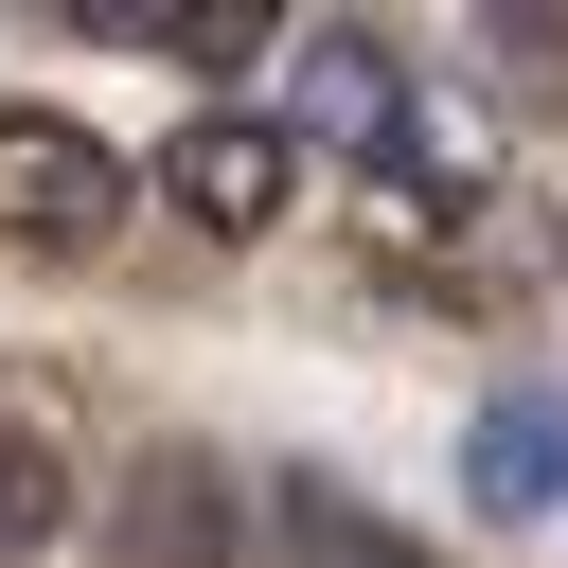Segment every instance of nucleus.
Segmentation results:
<instances>
[{
    "instance_id": "1",
    "label": "nucleus",
    "mask_w": 568,
    "mask_h": 568,
    "mask_svg": "<svg viewBox=\"0 0 568 568\" xmlns=\"http://www.w3.org/2000/svg\"><path fill=\"white\" fill-rule=\"evenodd\" d=\"M124 142L106 124H71V106H0V248H53V266H89L106 231H124Z\"/></svg>"
},
{
    "instance_id": "2",
    "label": "nucleus",
    "mask_w": 568,
    "mask_h": 568,
    "mask_svg": "<svg viewBox=\"0 0 568 568\" xmlns=\"http://www.w3.org/2000/svg\"><path fill=\"white\" fill-rule=\"evenodd\" d=\"M160 195H178V231L266 248V231H284V195H302V124H266V106H195V124L160 142Z\"/></svg>"
},
{
    "instance_id": "3",
    "label": "nucleus",
    "mask_w": 568,
    "mask_h": 568,
    "mask_svg": "<svg viewBox=\"0 0 568 568\" xmlns=\"http://www.w3.org/2000/svg\"><path fill=\"white\" fill-rule=\"evenodd\" d=\"M106 568H248V497L213 444H142L106 479Z\"/></svg>"
},
{
    "instance_id": "4",
    "label": "nucleus",
    "mask_w": 568,
    "mask_h": 568,
    "mask_svg": "<svg viewBox=\"0 0 568 568\" xmlns=\"http://www.w3.org/2000/svg\"><path fill=\"white\" fill-rule=\"evenodd\" d=\"M302 124H320L337 160H373V178H444V142L408 124V89H390L373 36H302Z\"/></svg>"
},
{
    "instance_id": "5",
    "label": "nucleus",
    "mask_w": 568,
    "mask_h": 568,
    "mask_svg": "<svg viewBox=\"0 0 568 568\" xmlns=\"http://www.w3.org/2000/svg\"><path fill=\"white\" fill-rule=\"evenodd\" d=\"M462 497H479V515H550V497H568V408H550V390H497L479 444H462Z\"/></svg>"
},
{
    "instance_id": "6",
    "label": "nucleus",
    "mask_w": 568,
    "mask_h": 568,
    "mask_svg": "<svg viewBox=\"0 0 568 568\" xmlns=\"http://www.w3.org/2000/svg\"><path fill=\"white\" fill-rule=\"evenodd\" d=\"M71 532V444H53V408H0V568H36Z\"/></svg>"
},
{
    "instance_id": "7",
    "label": "nucleus",
    "mask_w": 568,
    "mask_h": 568,
    "mask_svg": "<svg viewBox=\"0 0 568 568\" xmlns=\"http://www.w3.org/2000/svg\"><path fill=\"white\" fill-rule=\"evenodd\" d=\"M284 532H302L320 568H426V550H408V532H373V515H355L337 479H284Z\"/></svg>"
}]
</instances>
